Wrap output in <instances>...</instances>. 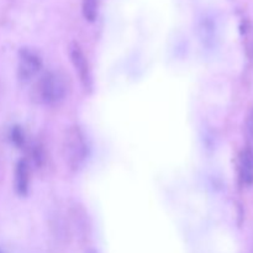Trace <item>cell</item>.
<instances>
[{
	"label": "cell",
	"instance_id": "6da1fadb",
	"mask_svg": "<svg viewBox=\"0 0 253 253\" xmlns=\"http://www.w3.org/2000/svg\"><path fill=\"white\" fill-rule=\"evenodd\" d=\"M69 81L62 71H49L40 77L32 89V99L40 105L61 104L69 93Z\"/></svg>",
	"mask_w": 253,
	"mask_h": 253
},
{
	"label": "cell",
	"instance_id": "7a4b0ae2",
	"mask_svg": "<svg viewBox=\"0 0 253 253\" xmlns=\"http://www.w3.org/2000/svg\"><path fill=\"white\" fill-rule=\"evenodd\" d=\"M88 155V145L83 131L77 126L68 128L63 138V156L73 169L81 167Z\"/></svg>",
	"mask_w": 253,
	"mask_h": 253
},
{
	"label": "cell",
	"instance_id": "3957f363",
	"mask_svg": "<svg viewBox=\"0 0 253 253\" xmlns=\"http://www.w3.org/2000/svg\"><path fill=\"white\" fill-rule=\"evenodd\" d=\"M42 68L41 57L34 49L24 48L19 53L17 77L21 82H29L37 76Z\"/></svg>",
	"mask_w": 253,
	"mask_h": 253
},
{
	"label": "cell",
	"instance_id": "277c9868",
	"mask_svg": "<svg viewBox=\"0 0 253 253\" xmlns=\"http://www.w3.org/2000/svg\"><path fill=\"white\" fill-rule=\"evenodd\" d=\"M237 177L244 187L253 184V148L245 147L237 158Z\"/></svg>",
	"mask_w": 253,
	"mask_h": 253
},
{
	"label": "cell",
	"instance_id": "5b68a950",
	"mask_svg": "<svg viewBox=\"0 0 253 253\" xmlns=\"http://www.w3.org/2000/svg\"><path fill=\"white\" fill-rule=\"evenodd\" d=\"M69 56H71L72 64H73L74 69H76L77 74H78L79 79L82 83L85 86L90 85L91 82V74H90V67H89V62L84 52L82 51L81 47L78 44H73L69 49Z\"/></svg>",
	"mask_w": 253,
	"mask_h": 253
},
{
	"label": "cell",
	"instance_id": "8992f818",
	"mask_svg": "<svg viewBox=\"0 0 253 253\" xmlns=\"http://www.w3.org/2000/svg\"><path fill=\"white\" fill-rule=\"evenodd\" d=\"M30 166L27 161L20 160L15 166L14 172V188L15 192L24 197L27 194L30 188Z\"/></svg>",
	"mask_w": 253,
	"mask_h": 253
},
{
	"label": "cell",
	"instance_id": "52a82bcc",
	"mask_svg": "<svg viewBox=\"0 0 253 253\" xmlns=\"http://www.w3.org/2000/svg\"><path fill=\"white\" fill-rule=\"evenodd\" d=\"M82 12L84 19L94 21L98 17L99 0H82Z\"/></svg>",
	"mask_w": 253,
	"mask_h": 253
},
{
	"label": "cell",
	"instance_id": "ba28073f",
	"mask_svg": "<svg viewBox=\"0 0 253 253\" xmlns=\"http://www.w3.org/2000/svg\"><path fill=\"white\" fill-rule=\"evenodd\" d=\"M247 130H249L250 135L253 137V109L251 110V113H250L249 118H247Z\"/></svg>",
	"mask_w": 253,
	"mask_h": 253
}]
</instances>
